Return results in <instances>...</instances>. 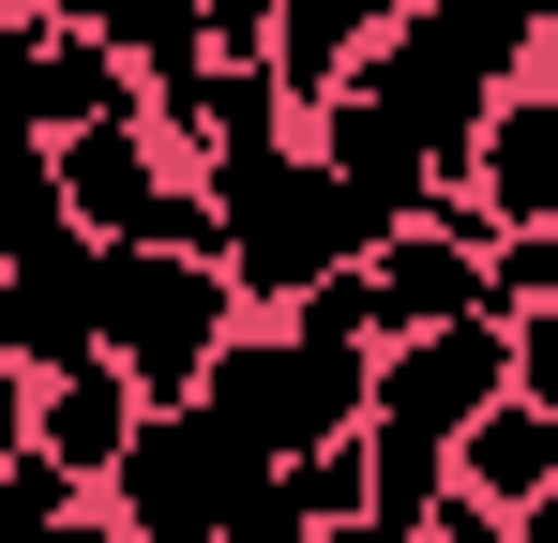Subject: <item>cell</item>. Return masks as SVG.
Returning <instances> with one entry per match:
<instances>
[{
	"label": "cell",
	"instance_id": "7",
	"mask_svg": "<svg viewBox=\"0 0 558 543\" xmlns=\"http://www.w3.org/2000/svg\"><path fill=\"white\" fill-rule=\"evenodd\" d=\"M0 362H15V377H61V362H92V242L0 257Z\"/></svg>",
	"mask_w": 558,
	"mask_h": 543
},
{
	"label": "cell",
	"instance_id": "10",
	"mask_svg": "<svg viewBox=\"0 0 558 543\" xmlns=\"http://www.w3.org/2000/svg\"><path fill=\"white\" fill-rule=\"evenodd\" d=\"M76 31H92V46H106L136 90L211 76V31H196V0H76Z\"/></svg>",
	"mask_w": 558,
	"mask_h": 543
},
{
	"label": "cell",
	"instance_id": "20",
	"mask_svg": "<svg viewBox=\"0 0 558 543\" xmlns=\"http://www.w3.org/2000/svg\"><path fill=\"white\" fill-rule=\"evenodd\" d=\"M392 15H423V0H392Z\"/></svg>",
	"mask_w": 558,
	"mask_h": 543
},
{
	"label": "cell",
	"instance_id": "11",
	"mask_svg": "<svg viewBox=\"0 0 558 543\" xmlns=\"http://www.w3.org/2000/svg\"><path fill=\"white\" fill-rule=\"evenodd\" d=\"M46 242H92V227L61 212V167L46 152H0V257H46Z\"/></svg>",
	"mask_w": 558,
	"mask_h": 543
},
{
	"label": "cell",
	"instance_id": "18",
	"mask_svg": "<svg viewBox=\"0 0 558 543\" xmlns=\"http://www.w3.org/2000/svg\"><path fill=\"white\" fill-rule=\"evenodd\" d=\"M513 543H558V483H544V498H529V514H513Z\"/></svg>",
	"mask_w": 558,
	"mask_h": 543
},
{
	"label": "cell",
	"instance_id": "6",
	"mask_svg": "<svg viewBox=\"0 0 558 543\" xmlns=\"http://www.w3.org/2000/svg\"><path fill=\"white\" fill-rule=\"evenodd\" d=\"M468 196L483 227H558V76H513L468 136Z\"/></svg>",
	"mask_w": 558,
	"mask_h": 543
},
{
	"label": "cell",
	"instance_id": "1",
	"mask_svg": "<svg viewBox=\"0 0 558 543\" xmlns=\"http://www.w3.org/2000/svg\"><path fill=\"white\" fill-rule=\"evenodd\" d=\"M211 257L242 287V317H287L302 287H332V272L377 257V196L317 136H272V152H211Z\"/></svg>",
	"mask_w": 558,
	"mask_h": 543
},
{
	"label": "cell",
	"instance_id": "4",
	"mask_svg": "<svg viewBox=\"0 0 558 543\" xmlns=\"http://www.w3.org/2000/svg\"><path fill=\"white\" fill-rule=\"evenodd\" d=\"M348 90H363V106H377V121H392L438 181H468V136H483V106L513 90V61H498V46H468L453 15L423 0V15H392L363 61H348Z\"/></svg>",
	"mask_w": 558,
	"mask_h": 543
},
{
	"label": "cell",
	"instance_id": "15",
	"mask_svg": "<svg viewBox=\"0 0 558 543\" xmlns=\"http://www.w3.org/2000/svg\"><path fill=\"white\" fill-rule=\"evenodd\" d=\"M0 452H31V377L0 362Z\"/></svg>",
	"mask_w": 558,
	"mask_h": 543
},
{
	"label": "cell",
	"instance_id": "5",
	"mask_svg": "<svg viewBox=\"0 0 558 543\" xmlns=\"http://www.w3.org/2000/svg\"><path fill=\"white\" fill-rule=\"evenodd\" d=\"M46 167H61V212H76L92 242H196V257H211V181H196L151 121L46 136Z\"/></svg>",
	"mask_w": 558,
	"mask_h": 543
},
{
	"label": "cell",
	"instance_id": "2",
	"mask_svg": "<svg viewBox=\"0 0 558 543\" xmlns=\"http://www.w3.org/2000/svg\"><path fill=\"white\" fill-rule=\"evenodd\" d=\"M242 333V287L227 257H196V242H92V348L167 408L211 377V348Z\"/></svg>",
	"mask_w": 558,
	"mask_h": 543
},
{
	"label": "cell",
	"instance_id": "17",
	"mask_svg": "<svg viewBox=\"0 0 558 543\" xmlns=\"http://www.w3.org/2000/svg\"><path fill=\"white\" fill-rule=\"evenodd\" d=\"M529 76H558V0H529Z\"/></svg>",
	"mask_w": 558,
	"mask_h": 543
},
{
	"label": "cell",
	"instance_id": "14",
	"mask_svg": "<svg viewBox=\"0 0 558 543\" xmlns=\"http://www.w3.org/2000/svg\"><path fill=\"white\" fill-rule=\"evenodd\" d=\"M513 393L558 423V302H544V317H513Z\"/></svg>",
	"mask_w": 558,
	"mask_h": 543
},
{
	"label": "cell",
	"instance_id": "13",
	"mask_svg": "<svg viewBox=\"0 0 558 543\" xmlns=\"http://www.w3.org/2000/svg\"><path fill=\"white\" fill-rule=\"evenodd\" d=\"M196 31H211V61H272L287 0H196Z\"/></svg>",
	"mask_w": 558,
	"mask_h": 543
},
{
	"label": "cell",
	"instance_id": "19",
	"mask_svg": "<svg viewBox=\"0 0 558 543\" xmlns=\"http://www.w3.org/2000/svg\"><path fill=\"white\" fill-rule=\"evenodd\" d=\"M0 15H76V0H0Z\"/></svg>",
	"mask_w": 558,
	"mask_h": 543
},
{
	"label": "cell",
	"instance_id": "12",
	"mask_svg": "<svg viewBox=\"0 0 558 543\" xmlns=\"http://www.w3.org/2000/svg\"><path fill=\"white\" fill-rule=\"evenodd\" d=\"M76 498H92L76 468H46V452H0V543H46Z\"/></svg>",
	"mask_w": 558,
	"mask_h": 543
},
{
	"label": "cell",
	"instance_id": "3",
	"mask_svg": "<svg viewBox=\"0 0 558 543\" xmlns=\"http://www.w3.org/2000/svg\"><path fill=\"white\" fill-rule=\"evenodd\" d=\"M106 514H121V543H287L272 529V468L242 438H211L182 393L136 408V438L106 468Z\"/></svg>",
	"mask_w": 558,
	"mask_h": 543
},
{
	"label": "cell",
	"instance_id": "9",
	"mask_svg": "<svg viewBox=\"0 0 558 543\" xmlns=\"http://www.w3.org/2000/svg\"><path fill=\"white\" fill-rule=\"evenodd\" d=\"M544 483H558V423L529 408V393L468 408V438H453V498H468V514H529Z\"/></svg>",
	"mask_w": 558,
	"mask_h": 543
},
{
	"label": "cell",
	"instance_id": "16",
	"mask_svg": "<svg viewBox=\"0 0 558 543\" xmlns=\"http://www.w3.org/2000/svg\"><path fill=\"white\" fill-rule=\"evenodd\" d=\"M46 543H121V514H106V498H76V514H61Z\"/></svg>",
	"mask_w": 558,
	"mask_h": 543
},
{
	"label": "cell",
	"instance_id": "8",
	"mask_svg": "<svg viewBox=\"0 0 558 543\" xmlns=\"http://www.w3.org/2000/svg\"><path fill=\"white\" fill-rule=\"evenodd\" d=\"M136 408H151V393L92 348V362H61V377H31V452H46V468H76V483L106 498V468H121V438H136Z\"/></svg>",
	"mask_w": 558,
	"mask_h": 543
}]
</instances>
